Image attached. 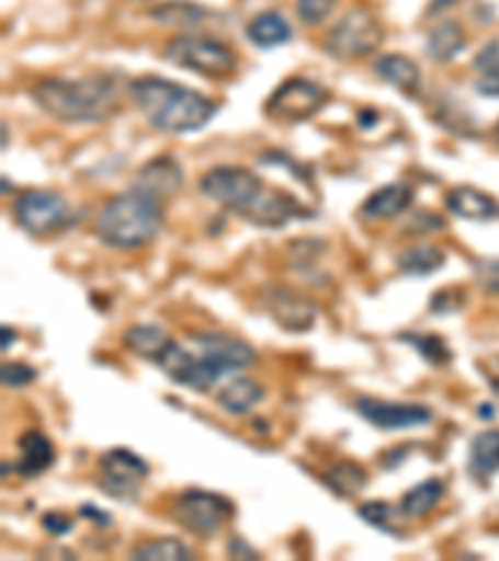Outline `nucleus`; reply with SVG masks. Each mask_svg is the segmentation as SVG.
<instances>
[{"label": "nucleus", "mask_w": 499, "mask_h": 561, "mask_svg": "<svg viewBox=\"0 0 499 561\" xmlns=\"http://www.w3.org/2000/svg\"><path fill=\"white\" fill-rule=\"evenodd\" d=\"M200 193L260 228H283L297 217L310 215L295 195L280 187H268L260 175L238 165H217L207 170L200 178Z\"/></svg>", "instance_id": "nucleus-1"}, {"label": "nucleus", "mask_w": 499, "mask_h": 561, "mask_svg": "<svg viewBox=\"0 0 499 561\" xmlns=\"http://www.w3.org/2000/svg\"><path fill=\"white\" fill-rule=\"evenodd\" d=\"M128 93L145 121L168 135L203 130L217 115V105L211 98L158 76L135 78L128 85Z\"/></svg>", "instance_id": "nucleus-2"}, {"label": "nucleus", "mask_w": 499, "mask_h": 561, "mask_svg": "<svg viewBox=\"0 0 499 561\" xmlns=\"http://www.w3.org/2000/svg\"><path fill=\"white\" fill-rule=\"evenodd\" d=\"M31 95L45 115L68 125L105 123L121 111V93L111 76L43 78Z\"/></svg>", "instance_id": "nucleus-3"}, {"label": "nucleus", "mask_w": 499, "mask_h": 561, "mask_svg": "<svg viewBox=\"0 0 499 561\" xmlns=\"http://www.w3.org/2000/svg\"><path fill=\"white\" fill-rule=\"evenodd\" d=\"M162 225H166L162 203L131 187L100 207L95 234L107 248L140 250L158 238Z\"/></svg>", "instance_id": "nucleus-4"}, {"label": "nucleus", "mask_w": 499, "mask_h": 561, "mask_svg": "<svg viewBox=\"0 0 499 561\" xmlns=\"http://www.w3.org/2000/svg\"><path fill=\"white\" fill-rule=\"evenodd\" d=\"M162 53H166L172 66L213 80L233 78L240 66L238 53L230 45L215 38H205V35H178V38L168 41Z\"/></svg>", "instance_id": "nucleus-5"}, {"label": "nucleus", "mask_w": 499, "mask_h": 561, "mask_svg": "<svg viewBox=\"0 0 499 561\" xmlns=\"http://www.w3.org/2000/svg\"><path fill=\"white\" fill-rule=\"evenodd\" d=\"M385 41V28L367 8H352L325 35V53L338 60H360L375 53Z\"/></svg>", "instance_id": "nucleus-6"}, {"label": "nucleus", "mask_w": 499, "mask_h": 561, "mask_svg": "<svg viewBox=\"0 0 499 561\" xmlns=\"http://www.w3.org/2000/svg\"><path fill=\"white\" fill-rule=\"evenodd\" d=\"M233 514L235 506L228 496L207 490H185L172 502V519L200 539H211L220 534L225 524L233 519Z\"/></svg>", "instance_id": "nucleus-7"}, {"label": "nucleus", "mask_w": 499, "mask_h": 561, "mask_svg": "<svg viewBox=\"0 0 499 561\" xmlns=\"http://www.w3.org/2000/svg\"><path fill=\"white\" fill-rule=\"evenodd\" d=\"M13 220L31 238H50L72 222L66 197L53 190H29L13 203Z\"/></svg>", "instance_id": "nucleus-8"}, {"label": "nucleus", "mask_w": 499, "mask_h": 561, "mask_svg": "<svg viewBox=\"0 0 499 561\" xmlns=\"http://www.w3.org/2000/svg\"><path fill=\"white\" fill-rule=\"evenodd\" d=\"M150 477V465L135 451L125 447H115L98 459V479L100 492L113 496L117 502H135L143 492L145 479Z\"/></svg>", "instance_id": "nucleus-9"}, {"label": "nucleus", "mask_w": 499, "mask_h": 561, "mask_svg": "<svg viewBox=\"0 0 499 561\" xmlns=\"http://www.w3.org/2000/svg\"><path fill=\"white\" fill-rule=\"evenodd\" d=\"M328 101L330 93L315 80L287 78L270 93L265 115L277 123H305L320 113Z\"/></svg>", "instance_id": "nucleus-10"}, {"label": "nucleus", "mask_w": 499, "mask_h": 561, "mask_svg": "<svg viewBox=\"0 0 499 561\" xmlns=\"http://www.w3.org/2000/svg\"><path fill=\"white\" fill-rule=\"evenodd\" d=\"M156 365L166 373L168 379H172V382L185 389H193V392H211L217 385V379L228 375L213 357L203 355V352L193 355V352H188L175 340L160 352Z\"/></svg>", "instance_id": "nucleus-11"}, {"label": "nucleus", "mask_w": 499, "mask_h": 561, "mask_svg": "<svg viewBox=\"0 0 499 561\" xmlns=\"http://www.w3.org/2000/svg\"><path fill=\"white\" fill-rule=\"evenodd\" d=\"M355 412L367 424H372V427L387 430V432L428 427L432 422L430 407L407 404V402H385V400H375V397H360L355 402Z\"/></svg>", "instance_id": "nucleus-12"}, {"label": "nucleus", "mask_w": 499, "mask_h": 561, "mask_svg": "<svg viewBox=\"0 0 499 561\" xmlns=\"http://www.w3.org/2000/svg\"><path fill=\"white\" fill-rule=\"evenodd\" d=\"M268 314L287 332H307L315 324L317 307L307 297L285 287H270L262 295Z\"/></svg>", "instance_id": "nucleus-13"}, {"label": "nucleus", "mask_w": 499, "mask_h": 561, "mask_svg": "<svg viewBox=\"0 0 499 561\" xmlns=\"http://www.w3.org/2000/svg\"><path fill=\"white\" fill-rule=\"evenodd\" d=\"M185 183V173L180 168V162L170 156H160L145 162V165L135 173L133 187L140 193L156 197V201L166 203L170 197L180 193V187Z\"/></svg>", "instance_id": "nucleus-14"}, {"label": "nucleus", "mask_w": 499, "mask_h": 561, "mask_svg": "<svg viewBox=\"0 0 499 561\" xmlns=\"http://www.w3.org/2000/svg\"><path fill=\"white\" fill-rule=\"evenodd\" d=\"M193 342L203 355L213 357L225 373H238V369H245L258 362V352L252 350L248 342H242L238 337H228V334L200 332V334H193Z\"/></svg>", "instance_id": "nucleus-15"}, {"label": "nucleus", "mask_w": 499, "mask_h": 561, "mask_svg": "<svg viewBox=\"0 0 499 561\" xmlns=\"http://www.w3.org/2000/svg\"><path fill=\"white\" fill-rule=\"evenodd\" d=\"M56 465V445L43 432L31 430L18 439V474L25 479L41 477Z\"/></svg>", "instance_id": "nucleus-16"}, {"label": "nucleus", "mask_w": 499, "mask_h": 561, "mask_svg": "<svg viewBox=\"0 0 499 561\" xmlns=\"http://www.w3.org/2000/svg\"><path fill=\"white\" fill-rule=\"evenodd\" d=\"M444 203H447V210L452 215L462 217V220L487 222V220H495V217H499V203L495 201V197L483 193V190H477V187H469V185L452 187L447 197H444Z\"/></svg>", "instance_id": "nucleus-17"}, {"label": "nucleus", "mask_w": 499, "mask_h": 561, "mask_svg": "<svg viewBox=\"0 0 499 561\" xmlns=\"http://www.w3.org/2000/svg\"><path fill=\"white\" fill-rule=\"evenodd\" d=\"M410 205H412V187L405 183H393L375 190V193L362 203L360 213L362 217H367V220H393V217L402 215Z\"/></svg>", "instance_id": "nucleus-18"}, {"label": "nucleus", "mask_w": 499, "mask_h": 561, "mask_svg": "<svg viewBox=\"0 0 499 561\" xmlns=\"http://www.w3.org/2000/svg\"><path fill=\"white\" fill-rule=\"evenodd\" d=\"M372 68H375V72L385 80V83L395 85L399 93H405L410 98L420 93L422 72H420V68H417V62L402 56V53H389V56L377 58Z\"/></svg>", "instance_id": "nucleus-19"}, {"label": "nucleus", "mask_w": 499, "mask_h": 561, "mask_svg": "<svg viewBox=\"0 0 499 561\" xmlns=\"http://www.w3.org/2000/svg\"><path fill=\"white\" fill-rule=\"evenodd\" d=\"M245 33H248L250 43L258 45V48H262V50L280 48V45H287L290 38H293V28H290L285 15L277 13V11L258 13L248 23Z\"/></svg>", "instance_id": "nucleus-20"}, {"label": "nucleus", "mask_w": 499, "mask_h": 561, "mask_svg": "<svg viewBox=\"0 0 499 561\" xmlns=\"http://www.w3.org/2000/svg\"><path fill=\"white\" fill-rule=\"evenodd\" d=\"M265 400V387L252 377H235L217 394V404L230 414H248Z\"/></svg>", "instance_id": "nucleus-21"}, {"label": "nucleus", "mask_w": 499, "mask_h": 561, "mask_svg": "<svg viewBox=\"0 0 499 561\" xmlns=\"http://www.w3.org/2000/svg\"><path fill=\"white\" fill-rule=\"evenodd\" d=\"M467 469L477 482H487L499 472V430H485L472 439Z\"/></svg>", "instance_id": "nucleus-22"}, {"label": "nucleus", "mask_w": 499, "mask_h": 561, "mask_svg": "<svg viewBox=\"0 0 499 561\" xmlns=\"http://www.w3.org/2000/svg\"><path fill=\"white\" fill-rule=\"evenodd\" d=\"M322 482L334 496L350 500V496H358L370 484V474L358 461H338V465H332L322 474Z\"/></svg>", "instance_id": "nucleus-23"}, {"label": "nucleus", "mask_w": 499, "mask_h": 561, "mask_svg": "<svg viewBox=\"0 0 499 561\" xmlns=\"http://www.w3.org/2000/svg\"><path fill=\"white\" fill-rule=\"evenodd\" d=\"M444 482L438 477H430L420 482L417 486H412L410 492L402 496V502H399V510L407 519H422L428 517L430 512L438 510L444 500Z\"/></svg>", "instance_id": "nucleus-24"}, {"label": "nucleus", "mask_w": 499, "mask_h": 561, "mask_svg": "<svg viewBox=\"0 0 499 561\" xmlns=\"http://www.w3.org/2000/svg\"><path fill=\"white\" fill-rule=\"evenodd\" d=\"M465 48V31L457 21H442L434 25L424 43V53L434 62H450L457 58V53Z\"/></svg>", "instance_id": "nucleus-25"}, {"label": "nucleus", "mask_w": 499, "mask_h": 561, "mask_svg": "<svg viewBox=\"0 0 499 561\" xmlns=\"http://www.w3.org/2000/svg\"><path fill=\"white\" fill-rule=\"evenodd\" d=\"M444 265V252L438 245H412L397 255V270L407 277H428Z\"/></svg>", "instance_id": "nucleus-26"}, {"label": "nucleus", "mask_w": 499, "mask_h": 561, "mask_svg": "<svg viewBox=\"0 0 499 561\" xmlns=\"http://www.w3.org/2000/svg\"><path fill=\"white\" fill-rule=\"evenodd\" d=\"M170 342H172L170 334L166 330L156 328V324H135V328H131L123 334V345L128 347L133 355L150 362H156L160 357V352L166 350Z\"/></svg>", "instance_id": "nucleus-27"}, {"label": "nucleus", "mask_w": 499, "mask_h": 561, "mask_svg": "<svg viewBox=\"0 0 499 561\" xmlns=\"http://www.w3.org/2000/svg\"><path fill=\"white\" fill-rule=\"evenodd\" d=\"M358 517L370 524V527L379 529L383 534H389V537L402 539L405 537V514L399 506H393L387 502H367L358 506Z\"/></svg>", "instance_id": "nucleus-28"}, {"label": "nucleus", "mask_w": 499, "mask_h": 561, "mask_svg": "<svg viewBox=\"0 0 499 561\" xmlns=\"http://www.w3.org/2000/svg\"><path fill=\"white\" fill-rule=\"evenodd\" d=\"M195 551L185 541L160 537L150 541H140L131 549V559L135 561H188L193 559Z\"/></svg>", "instance_id": "nucleus-29"}, {"label": "nucleus", "mask_w": 499, "mask_h": 561, "mask_svg": "<svg viewBox=\"0 0 499 561\" xmlns=\"http://www.w3.org/2000/svg\"><path fill=\"white\" fill-rule=\"evenodd\" d=\"M397 340L407 342V345H412L417 352H420L422 359L428 362V365L442 367V365H450V362H452V350L447 347V342H444L440 334L402 332V334H397Z\"/></svg>", "instance_id": "nucleus-30"}, {"label": "nucleus", "mask_w": 499, "mask_h": 561, "mask_svg": "<svg viewBox=\"0 0 499 561\" xmlns=\"http://www.w3.org/2000/svg\"><path fill=\"white\" fill-rule=\"evenodd\" d=\"M152 18L160 25H183V28H197L200 23L205 21L211 11H205V8H200L195 3H188V0H178V3H170V5H160L156 11L150 13Z\"/></svg>", "instance_id": "nucleus-31"}, {"label": "nucleus", "mask_w": 499, "mask_h": 561, "mask_svg": "<svg viewBox=\"0 0 499 561\" xmlns=\"http://www.w3.org/2000/svg\"><path fill=\"white\" fill-rule=\"evenodd\" d=\"M338 5V0H297V18L305 25H320L325 18L332 13V8Z\"/></svg>", "instance_id": "nucleus-32"}, {"label": "nucleus", "mask_w": 499, "mask_h": 561, "mask_svg": "<svg viewBox=\"0 0 499 561\" xmlns=\"http://www.w3.org/2000/svg\"><path fill=\"white\" fill-rule=\"evenodd\" d=\"M0 377H3L5 387H29L38 377V369L23 365V362H11V365H3V369H0Z\"/></svg>", "instance_id": "nucleus-33"}, {"label": "nucleus", "mask_w": 499, "mask_h": 561, "mask_svg": "<svg viewBox=\"0 0 499 561\" xmlns=\"http://www.w3.org/2000/svg\"><path fill=\"white\" fill-rule=\"evenodd\" d=\"M472 66H475V70L479 72V76H487V78L499 76V38L489 41L485 48L477 53L475 62H472Z\"/></svg>", "instance_id": "nucleus-34"}, {"label": "nucleus", "mask_w": 499, "mask_h": 561, "mask_svg": "<svg viewBox=\"0 0 499 561\" xmlns=\"http://www.w3.org/2000/svg\"><path fill=\"white\" fill-rule=\"evenodd\" d=\"M475 277L479 287L485 289L489 295H499V260H479L475 267Z\"/></svg>", "instance_id": "nucleus-35"}, {"label": "nucleus", "mask_w": 499, "mask_h": 561, "mask_svg": "<svg viewBox=\"0 0 499 561\" xmlns=\"http://www.w3.org/2000/svg\"><path fill=\"white\" fill-rule=\"evenodd\" d=\"M460 295H462V289H457V287L440 289V293L430 300V310L432 312H457L462 302H452V300H455V297H460Z\"/></svg>", "instance_id": "nucleus-36"}, {"label": "nucleus", "mask_w": 499, "mask_h": 561, "mask_svg": "<svg viewBox=\"0 0 499 561\" xmlns=\"http://www.w3.org/2000/svg\"><path fill=\"white\" fill-rule=\"evenodd\" d=\"M72 522L70 517H66V514H45L43 517V527L48 529L50 534H68V531H72Z\"/></svg>", "instance_id": "nucleus-37"}, {"label": "nucleus", "mask_w": 499, "mask_h": 561, "mask_svg": "<svg viewBox=\"0 0 499 561\" xmlns=\"http://www.w3.org/2000/svg\"><path fill=\"white\" fill-rule=\"evenodd\" d=\"M80 514H83V517H90V522H95L98 527H113V517L107 512H100L98 506H93V504H83L80 506Z\"/></svg>", "instance_id": "nucleus-38"}, {"label": "nucleus", "mask_w": 499, "mask_h": 561, "mask_svg": "<svg viewBox=\"0 0 499 561\" xmlns=\"http://www.w3.org/2000/svg\"><path fill=\"white\" fill-rule=\"evenodd\" d=\"M228 551H230V557H233V559H260L258 551L252 549V547L245 545V541H242L240 537H233Z\"/></svg>", "instance_id": "nucleus-39"}, {"label": "nucleus", "mask_w": 499, "mask_h": 561, "mask_svg": "<svg viewBox=\"0 0 499 561\" xmlns=\"http://www.w3.org/2000/svg\"><path fill=\"white\" fill-rule=\"evenodd\" d=\"M475 88H477V93H483L487 98H499V76H492V78L479 76Z\"/></svg>", "instance_id": "nucleus-40"}, {"label": "nucleus", "mask_w": 499, "mask_h": 561, "mask_svg": "<svg viewBox=\"0 0 499 561\" xmlns=\"http://www.w3.org/2000/svg\"><path fill=\"white\" fill-rule=\"evenodd\" d=\"M407 455V447H397V449H389V451H385V457H393V461H387L385 467H389V469H395L397 465H402V457Z\"/></svg>", "instance_id": "nucleus-41"}, {"label": "nucleus", "mask_w": 499, "mask_h": 561, "mask_svg": "<svg viewBox=\"0 0 499 561\" xmlns=\"http://www.w3.org/2000/svg\"><path fill=\"white\" fill-rule=\"evenodd\" d=\"M15 345V330L3 328V352H8Z\"/></svg>", "instance_id": "nucleus-42"}, {"label": "nucleus", "mask_w": 499, "mask_h": 561, "mask_svg": "<svg viewBox=\"0 0 499 561\" xmlns=\"http://www.w3.org/2000/svg\"><path fill=\"white\" fill-rule=\"evenodd\" d=\"M8 148V125L3 123V150Z\"/></svg>", "instance_id": "nucleus-43"}, {"label": "nucleus", "mask_w": 499, "mask_h": 561, "mask_svg": "<svg viewBox=\"0 0 499 561\" xmlns=\"http://www.w3.org/2000/svg\"><path fill=\"white\" fill-rule=\"evenodd\" d=\"M495 138H497V142H499V123H497V128H495Z\"/></svg>", "instance_id": "nucleus-44"}]
</instances>
